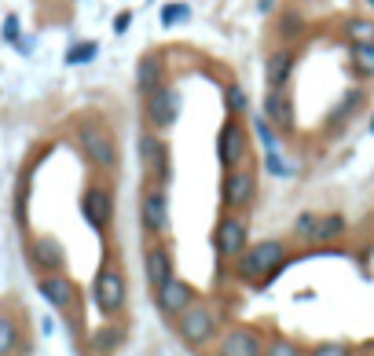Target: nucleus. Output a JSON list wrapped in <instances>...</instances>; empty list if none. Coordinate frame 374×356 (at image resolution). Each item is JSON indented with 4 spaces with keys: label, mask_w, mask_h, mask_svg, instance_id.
<instances>
[{
    "label": "nucleus",
    "mask_w": 374,
    "mask_h": 356,
    "mask_svg": "<svg viewBox=\"0 0 374 356\" xmlns=\"http://www.w3.org/2000/svg\"><path fill=\"white\" fill-rule=\"evenodd\" d=\"M264 352V338L253 327H231L220 338V356H260Z\"/></svg>",
    "instance_id": "4468645a"
},
{
    "label": "nucleus",
    "mask_w": 374,
    "mask_h": 356,
    "mask_svg": "<svg viewBox=\"0 0 374 356\" xmlns=\"http://www.w3.org/2000/svg\"><path fill=\"white\" fill-rule=\"evenodd\" d=\"M213 246L220 257H238L242 250L250 246V224L242 213H235V209H224V217L216 221L213 228Z\"/></svg>",
    "instance_id": "20e7f679"
},
{
    "label": "nucleus",
    "mask_w": 374,
    "mask_h": 356,
    "mask_svg": "<svg viewBox=\"0 0 374 356\" xmlns=\"http://www.w3.org/2000/svg\"><path fill=\"white\" fill-rule=\"evenodd\" d=\"M81 213H84V224H92V232H106V224H110V213H114V195L106 191V187L92 184V187H84V195H81Z\"/></svg>",
    "instance_id": "9b49d317"
},
{
    "label": "nucleus",
    "mask_w": 374,
    "mask_h": 356,
    "mask_svg": "<svg viewBox=\"0 0 374 356\" xmlns=\"http://www.w3.org/2000/svg\"><path fill=\"white\" fill-rule=\"evenodd\" d=\"M345 33H348L352 45H367V40H374V23L370 18H348Z\"/></svg>",
    "instance_id": "5701e85b"
},
{
    "label": "nucleus",
    "mask_w": 374,
    "mask_h": 356,
    "mask_svg": "<svg viewBox=\"0 0 374 356\" xmlns=\"http://www.w3.org/2000/svg\"><path fill=\"white\" fill-rule=\"evenodd\" d=\"M158 85H165V59H162V52H143L136 62V89L147 96Z\"/></svg>",
    "instance_id": "2eb2a0df"
},
{
    "label": "nucleus",
    "mask_w": 374,
    "mask_h": 356,
    "mask_svg": "<svg viewBox=\"0 0 374 356\" xmlns=\"http://www.w3.org/2000/svg\"><path fill=\"white\" fill-rule=\"evenodd\" d=\"M260 356H301V349L294 342H286V338H275V342H268V349H264Z\"/></svg>",
    "instance_id": "a878e982"
},
{
    "label": "nucleus",
    "mask_w": 374,
    "mask_h": 356,
    "mask_svg": "<svg viewBox=\"0 0 374 356\" xmlns=\"http://www.w3.org/2000/svg\"><path fill=\"white\" fill-rule=\"evenodd\" d=\"M92 294H96L99 312H106V316H118V312L125 308V301H128L125 272H121L118 265H103L99 276H96V283H92Z\"/></svg>",
    "instance_id": "f03ea898"
},
{
    "label": "nucleus",
    "mask_w": 374,
    "mask_h": 356,
    "mask_svg": "<svg viewBox=\"0 0 374 356\" xmlns=\"http://www.w3.org/2000/svg\"><path fill=\"white\" fill-rule=\"evenodd\" d=\"M282 257H286V246L279 239H264L257 246H246L238 254V276L257 283V287H264V279H268L272 272L282 265Z\"/></svg>",
    "instance_id": "f257e3e1"
},
{
    "label": "nucleus",
    "mask_w": 374,
    "mask_h": 356,
    "mask_svg": "<svg viewBox=\"0 0 374 356\" xmlns=\"http://www.w3.org/2000/svg\"><path fill=\"white\" fill-rule=\"evenodd\" d=\"M30 261L40 268V272H62V243L55 239V235H40V239H33V246H30Z\"/></svg>",
    "instance_id": "f3484780"
},
{
    "label": "nucleus",
    "mask_w": 374,
    "mask_h": 356,
    "mask_svg": "<svg viewBox=\"0 0 374 356\" xmlns=\"http://www.w3.org/2000/svg\"><path fill=\"white\" fill-rule=\"evenodd\" d=\"M294 232H297L301 239H312V232H316V217H312V213H301L297 224H294Z\"/></svg>",
    "instance_id": "c85d7f7f"
},
{
    "label": "nucleus",
    "mask_w": 374,
    "mask_h": 356,
    "mask_svg": "<svg viewBox=\"0 0 374 356\" xmlns=\"http://www.w3.org/2000/svg\"><path fill=\"white\" fill-rule=\"evenodd\" d=\"M264 118H268L275 129H290V125H294L290 96H286L282 89H268V96H264Z\"/></svg>",
    "instance_id": "a211bd4d"
},
{
    "label": "nucleus",
    "mask_w": 374,
    "mask_h": 356,
    "mask_svg": "<svg viewBox=\"0 0 374 356\" xmlns=\"http://www.w3.org/2000/svg\"><path fill=\"white\" fill-rule=\"evenodd\" d=\"M81 151H84V158L92 162L96 169H103V173H118V165H121L118 140L110 136L106 129H84V133H81Z\"/></svg>",
    "instance_id": "423d86ee"
},
{
    "label": "nucleus",
    "mask_w": 374,
    "mask_h": 356,
    "mask_svg": "<svg viewBox=\"0 0 374 356\" xmlns=\"http://www.w3.org/2000/svg\"><path fill=\"white\" fill-rule=\"evenodd\" d=\"M140 162H143V169H147V177L154 180V184H169V177H172V165H169V148H165V140L154 133V129H147V133H140Z\"/></svg>",
    "instance_id": "6e6552de"
},
{
    "label": "nucleus",
    "mask_w": 374,
    "mask_h": 356,
    "mask_svg": "<svg viewBox=\"0 0 374 356\" xmlns=\"http://www.w3.org/2000/svg\"><path fill=\"white\" fill-rule=\"evenodd\" d=\"M154 301H158V308L165 312V316H180V312L194 301V290L184 279L169 276L162 287H154Z\"/></svg>",
    "instance_id": "f8f14e48"
},
{
    "label": "nucleus",
    "mask_w": 374,
    "mask_h": 356,
    "mask_svg": "<svg viewBox=\"0 0 374 356\" xmlns=\"http://www.w3.org/2000/svg\"><path fill=\"white\" fill-rule=\"evenodd\" d=\"M341 232H345V221H341V217H323V221H316L312 239H316V243H330V239H338Z\"/></svg>",
    "instance_id": "4be33fe9"
},
{
    "label": "nucleus",
    "mask_w": 374,
    "mask_h": 356,
    "mask_svg": "<svg viewBox=\"0 0 374 356\" xmlns=\"http://www.w3.org/2000/svg\"><path fill=\"white\" fill-rule=\"evenodd\" d=\"M96 40H84V45H74V52L70 55H66V62H70V67H77V62H88V59H92L96 55Z\"/></svg>",
    "instance_id": "393cba45"
},
{
    "label": "nucleus",
    "mask_w": 374,
    "mask_h": 356,
    "mask_svg": "<svg viewBox=\"0 0 374 356\" xmlns=\"http://www.w3.org/2000/svg\"><path fill=\"white\" fill-rule=\"evenodd\" d=\"M143 268H147V283H150V290H154V287H162V283L172 276V254H169V246H162V243L147 246V250H143Z\"/></svg>",
    "instance_id": "dca6fc26"
},
{
    "label": "nucleus",
    "mask_w": 374,
    "mask_h": 356,
    "mask_svg": "<svg viewBox=\"0 0 374 356\" xmlns=\"http://www.w3.org/2000/svg\"><path fill=\"white\" fill-rule=\"evenodd\" d=\"M143 99H147L143 103V118H147V125L154 133L169 129V125L176 121V114H180V92H176L172 85H158L154 92H147Z\"/></svg>",
    "instance_id": "0eeeda50"
},
{
    "label": "nucleus",
    "mask_w": 374,
    "mask_h": 356,
    "mask_svg": "<svg viewBox=\"0 0 374 356\" xmlns=\"http://www.w3.org/2000/svg\"><path fill=\"white\" fill-rule=\"evenodd\" d=\"M312 356H352V349L345 342H323L312 349Z\"/></svg>",
    "instance_id": "bb28decb"
},
{
    "label": "nucleus",
    "mask_w": 374,
    "mask_h": 356,
    "mask_svg": "<svg viewBox=\"0 0 374 356\" xmlns=\"http://www.w3.org/2000/svg\"><path fill=\"white\" fill-rule=\"evenodd\" d=\"M370 133H374V118H370Z\"/></svg>",
    "instance_id": "2f4dec72"
},
{
    "label": "nucleus",
    "mask_w": 374,
    "mask_h": 356,
    "mask_svg": "<svg viewBox=\"0 0 374 356\" xmlns=\"http://www.w3.org/2000/svg\"><path fill=\"white\" fill-rule=\"evenodd\" d=\"M352 67L360 77H374V40L367 45H352Z\"/></svg>",
    "instance_id": "aec40b11"
},
{
    "label": "nucleus",
    "mask_w": 374,
    "mask_h": 356,
    "mask_svg": "<svg viewBox=\"0 0 374 356\" xmlns=\"http://www.w3.org/2000/svg\"><path fill=\"white\" fill-rule=\"evenodd\" d=\"M246 155H250V136L242 129V121L231 114L224 121V129H220V136H216V158H220L224 169H235V165L246 162Z\"/></svg>",
    "instance_id": "1a4fd4ad"
},
{
    "label": "nucleus",
    "mask_w": 374,
    "mask_h": 356,
    "mask_svg": "<svg viewBox=\"0 0 374 356\" xmlns=\"http://www.w3.org/2000/svg\"><path fill=\"white\" fill-rule=\"evenodd\" d=\"M15 30H18V23H15V18H8V26H4V37H15Z\"/></svg>",
    "instance_id": "7c9ffc66"
},
{
    "label": "nucleus",
    "mask_w": 374,
    "mask_h": 356,
    "mask_svg": "<svg viewBox=\"0 0 374 356\" xmlns=\"http://www.w3.org/2000/svg\"><path fill=\"white\" fill-rule=\"evenodd\" d=\"M220 199H224V209H250L257 199V177L246 165H235V169H224V184H220Z\"/></svg>",
    "instance_id": "39448f33"
},
{
    "label": "nucleus",
    "mask_w": 374,
    "mask_h": 356,
    "mask_svg": "<svg viewBox=\"0 0 374 356\" xmlns=\"http://www.w3.org/2000/svg\"><path fill=\"white\" fill-rule=\"evenodd\" d=\"M18 349V327L8 312H0V356H11Z\"/></svg>",
    "instance_id": "412c9836"
},
{
    "label": "nucleus",
    "mask_w": 374,
    "mask_h": 356,
    "mask_svg": "<svg viewBox=\"0 0 374 356\" xmlns=\"http://www.w3.org/2000/svg\"><path fill=\"white\" fill-rule=\"evenodd\" d=\"M264 74H268V89H286V81H290V74H294V52L290 48L272 52Z\"/></svg>",
    "instance_id": "6ab92c4d"
},
{
    "label": "nucleus",
    "mask_w": 374,
    "mask_h": 356,
    "mask_svg": "<svg viewBox=\"0 0 374 356\" xmlns=\"http://www.w3.org/2000/svg\"><path fill=\"white\" fill-rule=\"evenodd\" d=\"M176 330H180V338L187 345H194V349L206 345L216 334V312L209 305H202V301H191L180 316H176Z\"/></svg>",
    "instance_id": "7ed1b4c3"
},
{
    "label": "nucleus",
    "mask_w": 374,
    "mask_h": 356,
    "mask_svg": "<svg viewBox=\"0 0 374 356\" xmlns=\"http://www.w3.org/2000/svg\"><path fill=\"white\" fill-rule=\"evenodd\" d=\"M367 4H370V8H374V0H367Z\"/></svg>",
    "instance_id": "473e14b6"
},
{
    "label": "nucleus",
    "mask_w": 374,
    "mask_h": 356,
    "mask_svg": "<svg viewBox=\"0 0 374 356\" xmlns=\"http://www.w3.org/2000/svg\"><path fill=\"white\" fill-rule=\"evenodd\" d=\"M224 99H228V111L238 118L242 111H246L250 107V99H246V89H242V85H228L224 89Z\"/></svg>",
    "instance_id": "b1692460"
},
{
    "label": "nucleus",
    "mask_w": 374,
    "mask_h": 356,
    "mask_svg": "<svg viewBox=\"0 0 374 356\" xmlns=\"http://www.w3.org/2000/svg\"><path fill=\"white\" fill-rule=\"evenodd\" d=\"M184 18H187V4H165V8H162V23H165V26L184 23Z\"/></svg>",
    "instance_id": "cd10ccee"
},
{
    "label": "nucleus",
    "mask_w": 374,
    "mask_h": 356,
    "mask_svg": "<svg viewBox=\"0 0 374 356\" xmlns=\"http://www.w3.org/2000/svg\"><path fill=\"white\" fill-rule=\"evenodd\" d=\"M140 221L150 235H162L169 228V199H165V187L162 184H147L140 191Z\"/></svg>",
    "instance_id": "9d476101"
},
{
    "label": "nucleus",
    "mask_w": 374,
    "mask_h": 356,
    "mask_svg": "<svg viewBox=\"0 0 374 356\" xmlns=\"http://www.w3.org/2000/svg\"><path fill=\"white\" fill-rule=\"evenodd\" d=\"M128 23H132V11H121V15H118V23H114V30H118V33H125V30H128Z\"/></svg>",
    "instance_id": "c756f323"
},
{
    "label": "nucleus",
    "mask_w": 374,
    "mask_h": 356,
    "mask_svg": "<svg viewBox=\"0 0 374 356\" xmlns=\"http://www.w3.org/2000/svg\"><path fill=\"white\" fill-rule=\"evenodd\" d=\"M37 290H40V298L48 301L52 308H70L77 301V287H74V279H66L62 272H44Z\"/></svg>",
    "instance_id": "ddd939ff"
}]
</instances>
